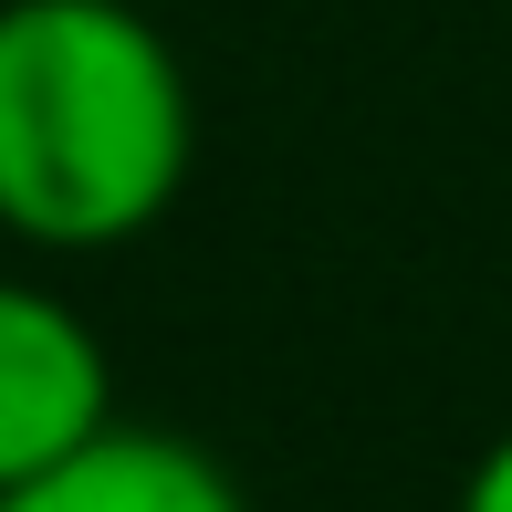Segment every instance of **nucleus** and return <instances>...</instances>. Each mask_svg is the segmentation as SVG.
Masks as SVG:
<instances>
[{
  "label": "nucleus",
  "mask_w": 512,
  "mask_h": 512,
  "mask_svg": "<svg viewBox=\"0 0 512 512\" xmlns=\"http://www.w3.org/2000/svg\"><path fill=\"white\" fill-rule=\"evenodd\" d=\"M199 95L136 0H0V241L126 251L189 189Z\"/></svg>",
  "instance_id": "f257e3e1"
},
{
  "label": "nucleus",
  "mask_w": 512,
  "mask_h": 512,
  "mask_svg": "<svg viewBox=\"0 0 512 512\" xmlns=\"http://www.w3.org/2000/svg\"><path fill=\"white\" fill-rule=\"evenodd\" d=\"M115 429V366L74 293L0 272V492L63 471Z\"/></svg>",
  "instance_id": "f03ea898"
},
{
  "label": "nucleus",
  "mask_w": 512,
  "mask_h": 512,
  "mask_svg": "<svg viewBox=\"0 0 512 512\" xmlns=\"http://www.w3.org/2000/svg\"><path fill=\"white\" fill-rule=\"evenodd\" d=\"M0 512H251V492L230 481L220 450H199V439H178V429L115 418L95 450H74L63 471L0 492Z\"/></svg>",
  "instance_id": "7ed1b4c3"
},
{
  "label": "nucleus",
  "mask_w": 512,
  "mask_h": 512,
  "mask_svg": "<svg viewBox=\"0 0 512 512\" xmlns=\"http://www.w3.org/2000/svg\"><path fill=\"white\" fill-rule=\"evenodd\" d=\"M450 512H512V429L471 460V481H460V502H450Z\"/></svg>",
  "instance_id": "20e7f679"
}]
</instances>
